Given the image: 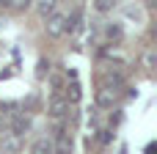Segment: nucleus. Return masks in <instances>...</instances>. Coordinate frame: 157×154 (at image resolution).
Returning <instances> with one entry per match:
<instances>
[{
	"mask_svg": "<svg viewBox=\"0 0 157 154\" xmlns=\"http://www.w3.org/2000/svg\"><path fill=\"white\" fill-rule=\"evenodd\" d=\"M39 14H41V19H47L52 11H58V0H39Z\"/></svg>",
	"mask_w": 157,
	"mask_h": 154,
	"instance_id": "obj_9",
	"label": "nucleus"
},
{
	"mask_svg": "<svg viewBox=\"0 0 157 154\" xmlns=\"http://www.w3.org/2000/svg\"><path fill=\"white\" fill-rule=\"evenodd\" d=\"M0 149L6 154H17L22 149V138H17V135H11V132H6L3 138H0Z\"/></svg>",
	"mask_w": 157,
	"mask_h": 154,
	"instance_id": "obj_5",
	"label": "nucleus"
},
{
	"mask_svg": "<svg viewBox=\"0 0 157 154\" xmlns=\"http://www.w3.org/2000/svg\"><path fill=\"white\" fill-rule=\"evenodd\" d=\"M144 63H146V69H152L155 66V52H146L144 55Z\"/></svg>",
	"mask_w": 157,
	"mask_h": 154,
	"instance_id": "obj_13",
	"label": "nucleus"
},
{
	"mask_svg": "<svg viewBox=\"0 0 157 154\" xmlns=\"http://www.w3.org/2000/svg\"><path fill=\"white\" fill-rule=\"evenodd\" d=\"M28 130H30V118H28V116H22V113H17V116L11 118V135L22 138Z\"/></svg>",
	"mask_w": 157,
	"mask_h": 154,
	"instance_id": "obj_6",
	"label": "nucleus"
},
{
	"mask_svg": "<svg viewBox=\"0 0 157 154\" xmlns=\"http://www.w3.org/2000/svg\"><path fill=\"white\" fill-rule=\"evenodd\" d=\"M30 154H55V152H52V143H50V138H39V141H33Z\"/></svg>",
	"mask_w": 157,
	"mask_h": 154,
	"instance_id": "obj_7",
	"label": "nucleus"
},
{
	"mask_svg": "<svg viewBox=\"0 0 157 154\" xmlns=\"http://www.w3.org/2000/svg\"><path fill=\"white\" fill-rule=\"evenodd\" d=\"M116 99H119V91H110V88H105V85L97 91V107H102V110L113 107V105H116Z\"/></svg>",
	"mask_w": 157,
	"mask_h": 154,
	"instance_id": "obj_4",
	"label": "nucleus"
},
{
	"mask_svg": "<svg viewBox=\"0 0 157 154\" xmlns=\"http://www.w3.org/2000/svg\"><path fill=\"white\" fill-rule=\"evenodd\" d=\"M50 143H52V152L55 154H69L72 152V135H69V130L63 124H58L55 127V138Z\"/></svg>",
	"mask_w": 157,
	"mask_h": 154,
	"instance_id": "obj_3",
	"label": "nucleus"
},
{
	"mask_svg": "<svg viewBox=\"0 0 157 154\" xmlns=\"http://www.w3.org/2000/svg\"><path fill=\"white\" fill-rule=\"evenodd\" d=\"M63 99H66L69 105H75V102L80 99V83H77L75 77H72V83L66 85V94H63Z\"/></svg>",
	"mask_w": 157,
	"mask_h": 154,
	"instance_id": "obj_8",
	"label": "nucleus"
},
{
	"mask_svg": "<svg viewBox=\"0 0 157 154\" xmlns=\"http://www.w3.org/2000/svg\"><path fill=\"white\" fill-rule=\"evenodd\" d=\"M0 127H3V124H0Z\"/></svg>",
	"mask_w": 157,
	"mask_h": 154,
	"instance_id": "obj_14",
	"label": "nucleus"
},
{
	"mask_svg": "<svg viewBox=\"0 0 157 154\" xmlns=\"http://www.w3.org/2000/svg\"><path fill=\"white\" fill-rule=\"evenodd\" d=\"M8 8H14V11H25V8H30L33 6V0H3Z\"/></svg>",
	"mask_w": 157,
	"mask_h": 154,
	"instance_id": "obj_12",
	"label": "nucleus"
},
{
	"mask_svg": "<svg viewBox=\"0 0 157 154\" xmlns=\"http://www.w3.org/2000/svg\"><path fill=\"white\" fill-rule=\"evenodd\" d=\"M44 30H47V36H52V39L63 36V33H66V14H63V11H52V14L44 19Z\"/></svg>",
	"mask_w": 157,
	"mask_h": 154,
	"instance_id": "obj_2",
	"label": "nucleus"
},
{
	"mask_svg": "<svg viewBox=\"0 0 157 154\" xmlns=\"http://www.w3.org/2000/svg\"><path fill=\"white\" fill-rule=\"evenodd\" d=\"M47 113H50V118H55V121H61L63 116H69V102L63 99V91H52V96H50V102H47Z\"/></svg>",
	"mask_w": 157,
	"mask_h": 154,
	"instance_id": "obj_1",
	"label": "nucleus"
},
{
	"mask_svg": "<svg viewBox=\"0 0 157 154\" xmlns=\"http://www.w3.org/2000/svg\"><path fill=\"white\" fill-rule=\"evenodd\" d=\"M105 39H110V41H119V39H121V25H119V22H110V25H105Z\"/></svg>",
	"mask_w": 157,
	"mask_h": 154,
	"instance_id": "obj_10",
	"label": "nucleus"
},
{
	"mask_svg": "<svg viewBox=\"0 0 157 154\" xmlns=\"http://www.w3.org/2000/svg\"><path fill=\"white\" fill-rule=\"evenodd\" d=\"M113 8H116V0H94V11H99V14H108Z\"/></svg>",
	"mask_w": 157,
	"mask_h": 154,
	"instance_id": "obj_11",
	"label": "nucleus"
}]
</instances>
